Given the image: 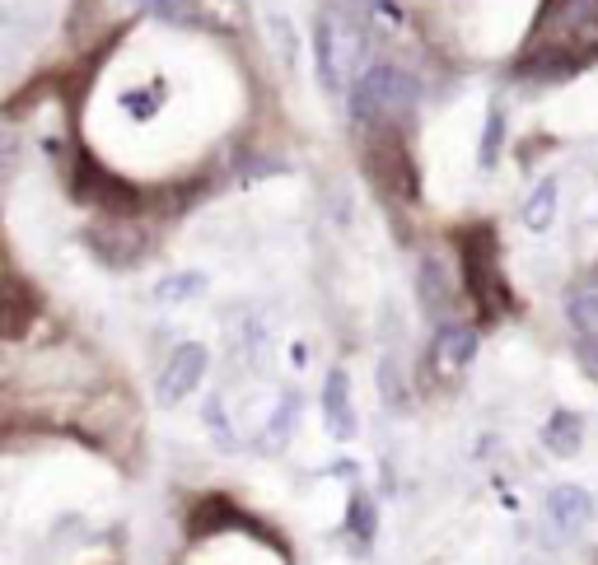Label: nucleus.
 Wrapping results in <instances>:
<instances>
[{
    "label": "nucleus",
    "instance_id": "nucleus-1",
    "mask_svg": "<svg viewBox=\"0 0 598 565\" xmlns=\"http://www.w3.org/2000/svg\"><path fill=\"white\" fill-rule=\"evenodd\" d=\"M416 80L407 76L402 66L389 61H375L360 70V80L350 84V113L365 127H402L412 113H416Z\"/></svg>",
    "mask_w": 598,
    "mask_h": 565
},
{
    "label": "nucleus",
    "instance_id": "nucleus-2",
    "mask_svg": "<svg viewBox=\"0 0 598 565\" xmlns=\"http://www.w3.org/2000/svg\"><path fill=\"white\" fill-rule=\"evenodd\" d=\"M459 262H463V280H468V295L482 304V313L491 318H505L515 313V290L501 272V257H496V229H463L459 234Z\"/></svg>",
    "mask_w": 598,
    "mask_h": 565
},
{
    "label": "nucleus",
    "instance_id": "nucleus-3",
    "mask_svg": "<svg viewBox=\"0 0 598 565\" xmlns=\"http://www.w3.org/2000/svg\"><path fill=\"white\" fill-rule=\"evenodd\" d=\"M319 70L327 90H350L365 70V28L346 5L319 20Z\"/></svg>",
    "mask_w": 598,
    "mask_h": 565
},
{
    "label": "nucleus",
    "instance_id": "nucleus-4",
    "mask_svg": "<svg viewBox=\"0 0 598 565\" xmlns=\"http://www.w3.org/2000/svg\"><path fill=\"white\" fill-rule=\"evenodd\" d=\"M369 178H375L393 201H416V169H412V154H407V140H402L398 127H369Z\"/></svg>",
    "mask_w": 598,
    "mask_h": 565
},
{
    "label": "nucleus",
    "instance_id": "nucleus-5",
    "mask_svg": "<svg viewBox=\"0 0 598 565\" xmlns=\"http://www.w3.org/2000/svg\"><path fill=\"white\" fill-rule=\"evenodd\" d=\"M478 360V332H472L468 323H445L435 332V346H430V365H435V374L453 383V379H463L468 374V365Z\"/></svg>",
    "mask_w": 598,
    "mask_h": 565
},
{
    "label": "nucleus",
    "instance_id": "nucleus-6",
    "mask_svg": "<svg viewBox=\"0 0 598 565\" xmlns=\"http://www.w3.org/2000/svg\"><path fill=\"white\" fill-rule=\"evenodd\" d=\"M206 365H210V356H206V346H197V342H187V346L173 350L169 365H164V374H160V388H154L164 407H179V402L192 393V388L202 383Z\"/></svg>",
    "mask_w": 598,
    "mask_h": 565
},
{
    "label": "nucleus",
    "instance_id": "nucleus-7",
    "mask_svg": "<svg viewBox=\"0 0 598 565\" xmlns=\"http://www.w3.org/2000/svg\"><path fill=\"white\" fill-rule=\"evenodd\" d=\"M548 519L561 538H575L594 519V500L579 486H552L548 491Z\"/></svg>",
    "mask_w": 598,
    "mask_h": 565
},
{
    "label": "nucleus",
    "instance_id": "nucleus-8",
    "mask_svg": "<svg viewBox=\"0 0 598 565\" xmlns=\"http://www.w3.org/2000/svg\"><path fill=\"white\" fill-rule=\"evenodd\" d=\"M90 249L99 253V262H108V267H131L146 249V239L136 234L127 224H94L90 229Z\"/></svg>",
    "mask_w": 598,
    "mask_h": 565
},
{
    "label": "nucleus",
    "instance_id": "nucleus-9",
    "mask_svg": "<svg viewBox=\"0 0 598 565\" xmlns=\"http://www.w3.org/2000/svg\"><path fill=\"white\" fill-rule=\"evenodd\" d=\"M76 197L80 201H103V206H131V187L117 183L113 173H103L94 159H80V169H76Z\"/></svg>",
    "mask_w": 598,
    "mask_h": 565
},
{
    "label": "nucleus",
    "instance_id": "nucleus-10",
    "mask_svg": "<svg viewBox=\"0 0 598 565\" xmlns=\"http://www.w3.org/2000/svg\"><path fill=\"white\" fill-rule=\"evenodd\" d=\"M416 290H421V304H426L435 318H445V323H453V309H459V295H453V286H449V272L439 267L435 257L421 262V272H416Z\"/></svg>",
    "mask_w": 598,
    "mask_h": 565
},
{
    "label": "nucleus",
    "instance_id": "nucleus-11",
    "mask_svg": "<svg viewBox=\"0 0 598 565\" xmlns=\"http://www.w3.org/2000/svg\"><path fill=\"white\" fill-rule=\"evenodd\" d=\"M323 416H327V430L337 439H350L356 435V407H350V379L342 369L327 374V388H323Z\"/></svg>",
    "mask_w": 598,
    "mask_h": 565
},
{
    "label": "nucleus",
    "instance_id": "nucleus-12",
    "mask_svg": "<svg viewBox=\"0 0 598 565\" xmlns=\"http://www.w3.org/2000/svg\"><path fill=\"white\" fill-rule=\"evenodd\" d=\"M187 20L202 28H216V33H239L249 24V10H243V0H192Z\"/></svg>",
    "mask_w": 598,
    "mask_h": 565
},
{
    "label": "nucleus",
    "instance_id": "nucleus-13",
    "mask_svg": "<svg viewBox=\"0 0 598 565\" xmlns=\"http://www.w3.org/2000/svg\"><path fill=\"white\" fill-rule=\"evenodd\" d=\"M33 313H38V299H28L24 280L10 272V280H5V337H10V342L24 337V323H28Z\"/></svg>",
    "mask_w": 598,
    "mask_h": 565
},
{
    "label": "nucleus",
    "instance_id": "nucleus-14",
    "mask_svg": "<svg viewBox=\"0 0 598 565\" xmlns=\"http://www.w3.org/2000/svg\"><path fill=\"white\" fill-rule=\"evenodd\" d=\"M579 439H585V426H579L575 412H556V416L548 420V430H542V445H548L556 458L579 453Z\"/></svg>",
    "mask_w": 598,
    "mask_h": 565
},
{
    "label": "nucleus",
    "instance_id": "nucleus-15",
    "mask_svg": "<svg viewBox=\"0 0 598 565\" xmlns=\"http://www.w3.org/2000/svg\"><path fill=\"white\" fill-rule=\"evenodd\" d=\"M206 295V276L202 272H179V276H164L154 286V304L160 309H173V304H187V299Z\"/></svg>",
    "mask_w": 598,
    "mask_h": 565
},
{
    "label": "nucleus",
    "instance_id": "nucleus-16",
    "mask_svg": "<svg viewBox=\"0 0 598 565\" xmlns=\"http://www.w3.org/2000/svg\"><path fill=\"white\" fill-rule=\"evenodd\" d=\"M552 220H556V178H542L533 197L524 201V224H529L533 234H548Z\"/></svg>",
    "mask_w": 598,
    "mask_h": 565
},
{
    "label": "nucleus",
    "instance_id": "nucleus-17",
    "mask_svg": "<svg viewBox=\"0 0 598 565\" xmlns=\"http://www.w3.org/2000/svg\"><path fill=\"white\" fill-rule=\"evenodd\" d=\"M230 519H239V509L230 500H225V496H206L197 509H192L187 523H192V538H210L216 528H225Z\"/></svg>",
    "mask_w": 598,
    "mask_h": 565
},
{
    "label": "nucleus",
    "instance_id": "nucleus-18",
    "mask_svg": "<svg viewBox=\"0 0 598 565\" xmlns=\"http://www.w3.org/2000/svg\"><path fill=\"white\" fill-rule=\"evenodd\" d=\"M571 323H575L579 337L598 346V286L575 290V299H571Z\"/></svg>",
    "mask_w": 598,
    "mask_h": 565
},
{
    "label": "nucleus",
    "instance_id": "nucleus-19",
    "mask_svg": "<svg viewBox=\"0 0 598 565\" xmlns=\"http://www.w3.org/2000/svg\"><path fill=\"white\" fill-rule=\"evenodd\" d=\"M295 416H299V397L290 393V397L276 407L272 426L262 430V449H286V439H290V430H295Z\"/></svg>",
    "mask_w": 598,
    "mask_h": 565
},
{
    "label": "nucleus",
    "instance_id": "nucleus-20",
    "mask_svg": "<svg viewBox=\"0 0 598 565\" xmlns=\"http://www.w3.org/2000/svg\"><path fill=\"white\" fill-rule=\"evenodd\" d=\"M501 136H505V122H501V113H491V127H486V136H482V164H496Z\"/></svg>",
    "mask_w": 598,
    "mask_h": 565
},
{
    "label": "nucleus",
    "instance_id": "nucleus-21",
    "mask_svg": "<svg viewBox=\"0 0 598 565\" xmlns=\"http://www.w3.org/2000/svg\"><path fill=\"white\" fill-rule=\"evenodd\" d=\"M350 528H356V538L375 533V515H369V500L365 496H356V505H350Z\"/></svg>",
    "mask_w": 598,
    "mask_h": 565
},
{
    "label": "nucleus",
    "instance_id": "nucleus-22",
    "mask_svg": "<svg viewBox=\"0 0 598 565\" xmlns=\"http://www.w3.org/2000/svg\"><path fill=\"white\" fill-rule=\"evenodd\" d=\"M150 5H160V10H164V5H169V0H150Z\"/></svg>",
    "mask_w": 598,
    "mask_h": 565
}]
</instances>
